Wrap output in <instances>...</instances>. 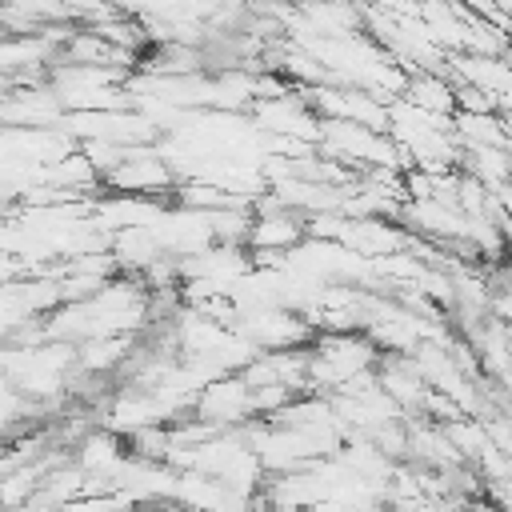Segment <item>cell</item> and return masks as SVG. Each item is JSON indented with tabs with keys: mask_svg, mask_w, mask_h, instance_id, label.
Returning <instances> with one entry per match:
<instances>
[{
	"mask_svg": "<svg viewBox=\"0 0 512 512\" xmlns=\"http://www.w3.org/2000/svg\"><path fill=\"white\" fill-rule=\"evenodd\" d=\"M0 116L8 128H60L68 108L52 84H28V88H4Z\"/></svg>",
	"mask_w": 512,
	"mask_h": 512,
	"instance_id": "2",
	"label": "cell"
},
{
	"mask_svg": "<svg viewBox=\"0 0 512 512\" xmlns=\"http://www.w3.org/2000/svg\"><path fill=\"white\" fill-rule=\"evenodd\" d=\"M192 416L216 424L220 432L256 420V408H252V384L244 380V372H224V376L208 380V384L196 392V400H192Z\"/></svg>",
	"mask_w": 512,
	"mask_h": 512,
	"instance_id": "1",
	"label": "cell"
},
{
	"mask_svg": "<svg viewBox=\"0 0 512 512\" xmlns=\"http://www.w3.org/2000/svg\"><path fill=\"white\" fill-rule=\"evenodd\" d=\"M404 100L432 112V116H456V76L448 72H412Z\"/></svg>",
	"mask_w": 512,
	"mask_h": 512,
	"instance_id": "3",
	"label": "cell"
}]
</instances>
